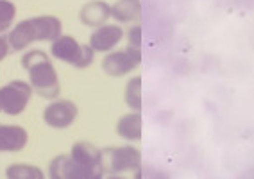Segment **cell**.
Listing matches in <instances>:
<instances>
[{
  "label": "cell",
  "instance_id": "6da1fadb",
  "mask_svg": "<svg viewBox=\"0 0 254 179\" xmlns=\"http://www.w3.org/2000/svg\"><path fill=\"white\" fill-rule=\"evenodd\" d=\"M63 34V23L54 14H43V16H32V18L22 20L13 25L7 32L11 51L23 52L27 51L32 43L47 42L52 43Z\"/></svg>",
  "mask_w": 254,
  "mask_h": 179
},
{
  "label": "cell",
  "instance_id": "7a4b0ae2",
  "mask_svg": "<svg viewBox=\"0 0 254 179\" xmlns=\"http://www.w3.org/2000/svg\"><path fill=\"white\" fill-rule=\"evenodd\" d=\"M50 56L58 61L72 64L75 68H88L95 60V51L90 45H81L73 36L61 34L50 43Z\"/></svg>",
  "mask_w": 254,
  "mask_h": 179
},
{
  "label": "cell",
  "instance_id": "3957f363",
  "mask_svg": "<svg viewBox=\"0 0 254 179\" xmlns=\"http://www.w3.org/2000/svg\"><path fill=\"white\" fill-rule=\"evenodd\" d=\"M27 74L29 84L32 86V92L36 95H40L41 99H47V101L58 99L59 92H61V84H59L58 70H56L50 58H45V60L31 64L27 68Z\"/></svg>",
  "mask_w": 254,
  "mask_h": 179
},
{
  "label": "cell",
  "instance_id": "277c9868",
  "mask_svg": "<svg viewBox=\"0 0 254 179\" xmlns=\"http://www.w3.org/2000/svg\"><path fill=\"white\" fill-rule=\"evenodd\" d=\"M32 86L29 81L14 79L0 88V113L9 117H18L27 110L32 99Z\"/></svg>",
  "mask_w": 254,
  "mask_h": 179
},
{
  "label": "cell",
  "instance_id": "5b68a950",
  "mask_svg": "<svg viewBox=\"0 0 254 179\" xmlns=\"http://www.w3.org/2000/svg\"><path fill=\"white\" fill-rule=\"evenodd\" d=\"M102 163L104 170L111 174H122V172H136L141 165V152L132 145H120V147H109L102 151Z\"/></svg>",
  "mask_w": 254,
  "mask_h": 179
},
{
  "label": "cell",
  "instance_id": "8992f818",
  "mask_svg": "<svg viewBox=\"0 0 254 179\" xmlns=\"http://www.w3.org/2000/svg\"><path fill=\"white\" fill-rule=\"evenodd\" d=\"M141 63V51L134 47H126L120 51L108 52L102 60V70L109 77H124L138 68Z\"/></svg>",
  "mask_w": 254,
  "mask_h": 179
},
{
  "label": "cell",
  "instance_id": "52a82bcc",
  "mask_svg": "<svg viewBox=\"0 0 254 179\" xmlns=\"http://www.w3.org/2000/svg\"><path fill=\"white\" fill-rule=\"evenodd\" d=\"M79 108L68 99H54L43 110V122L52 129H66L77 120Z\"/></svg>",
  "mask_w": 254,
  "mask_h": 179
},
{
  "label": "cell",
  "instance_id": "ba28073f",
  "mask_svg": "<svg viewBox=\"0 0 254 179\" xmlns=\"http://www.w3.org/2000/svg\"><path fill=\"white\" fill-rule=\"evenodd\" d=\"M124 38V29L118 23H104L100 27L93 29L90 36V47L97 52H113L115 47L122 42Z\"/></svg>",
  "mask_w": 254,
  "mask_h": 179
},
{
  "label": "cell",
  "instance_id": "9c48e42d",
  "mask_svg": "<svg viewBox=\"0 0 254 179\" xmlns=\"http://www.w3.org/2000/svg\"><path fill=\"white\" fill-rule=\"evenodd\" d=\"M29 143V133L23 125L0 124V154L22 152Z\"/></svg>",
  "mask_w": 254,
  "mask_h": 179
},
{
  "label": "cell",
  "instance_id": "30bf717a",
  "mask_svg": "<svg viewBox=\"0 0 254 179\" xmlns=\"http://www.w3.org/2000/svg\"><path fill=\"white\" fill-rule=\"evenodd\" d=\"M109 16H111V5L104 0H91L79 11V20L82 25L93 29L104 25L109 20Z\"/></svg>",
  "mask_w": 254,
  "mask_h": 179
},
{
  "label": "cell",
  "instance_id": "8fae6325",
  "mask_svg": "<svg viewBox=\"0 0 254 179\" xmlns=\"http://www.w3.org/2000/svg\"><path fill=\"white\" fill-rule=\"evenodd\" d=\"M117 133L120 138L127 142H138L143 136V119H141L140 111H132L127 115L120 117L117 122Z\"/></svg>",
  "mask_w": 254,
  "mask_h": 179
},
{
  "label": "cell",
  "instance_id": "7c38bea8",
  "mask_svg": "<svg viewBox=\"0 0 254 179\" xmlns=\"http://www.w3.org/2000/svg\"><path fill=\"white\" fill-rule=\"evenodd\" d=\"M104 167H88L73 161L68 154H64L63 178L64 179H104Z\"/></svg>",
  "mask_w": 254,
  "mask_h": 179
},
{
  "label": "cell",
  "instance_id": "4fadbf2b",
  "mask_svg": "<svg viewBox=\"0 0 254 179\" xmlns=\"http://www.w3.org/2000/svg\"><path fill=\"white\" fill-rule=\"evenodd\" d=\"M70 158L77 163L88 167H104L102 163V151L99 147H95L90 142H77L73 143V147L70 149Z\"/></svg>",
  "mask_w": 254,
  "mask_h": 179
},
{
  "label": "cell",
  "instance_id": "5bb4252c",
  "mask_svg": "<svg viewBox=\"0 0 254 179\" xmlns=\"http://www.w3.org/2000/svg\"><path fill=\"white\" fill-rule=\"evenodd\" d=\"M111 16L118 23H132L141 18V2L140 0H118L111 5Z\"/></svg>",
  "mask_w": 254,
  "mask_h": 179
},
{
  "label": "cell",
  "instance_id": "9a60e30c",
  "mask_svg": "<svg viewBox=\"0 0 254 179\" xmlns=\"http://www.w3.org/2000/svg\"><path fill=\"white\" fill-rule=\"evenodd\" d=\"M5 179H47V176L38 165L13 163L5 169Z\"/></svg>",
  "mask_w": 254,
  "mask_h": 179
},
{
  "label": "cell",
  "instance_id": "2e32d148",
  "mask_svg": "<svg viewBox=\"0 0 254 179\" xmlns=\"http://www.w3.org/2000/svg\"><path fill=\"white\" fill-rule=\"evenodd\" d=\"M126 104L131 108L132 111H141V77L134 75L127 81L126 84V93H124Z\"/></svg>",
  "mask_w": 254,
  "mask_h": 179
},
{
  "label": "cell",
  "instance_id": "e0dca14e",
  "mask_svg": "<svg viewBox=\"0 0 254 179\" xmlns=\"http://www.w3.org/2000/svg\"><path fill=\"white\" fill-rule=\"evenodd\" d=\"M16 18V5L13 0H0V34H7Z\"/></svg>",
  "mask_w": 254,
  "mask_h": 179
},
{
  "label": "cell",
  "instance_id": "ac0fdd59",
  "mask_svg": "<svg viewBox=\"0 0 254 179\" xmlns=\"http://www.w3.org/2000/svg\"><path fill=\"white\" fill-rule=\"evenodd\" d=\"M45 58H49V54H45L43 51H38V49H31V51H27L22 56L23 70H27L31 64L38 63V61H41V60H45Z\"/></svg>",
  "mask_w": 254,
  "mask_h": 179
},
{
  "label": "cell",
  "instance_id": "d6986e66",
  "mask_svg": "<svg viewBox=\"0 0 254 179\" xmlns=\"http://www.w3.org/2000/svg\"><path fill=\"white\" fill-rule=\"evenodd\" d=\"M63 161H64V154H59L54 160L49 163V179H64L63 178Z\"/></svg>",
  "mask_w": 254,
  "mask_h": 179
},
{
  "label": "cell",
  "instance_id": "ffe728a7",
  "mask_svg": "<svg viewBox=\"0 0 254 179\" xmlns=\"http://www.w3.org/2000/svg\"><path fill=\"white\" fill-rule=\"evenodd\" d=\"M127 42H129L131 47H134V49H140L141 47V25H132V27L127 31Z\"/></svg>",
  "mask_w": 254,
  "mask_h": 179
},
{
  "label": "cell",
  "instance_id": "44dd1931",
  "mask_svg": "<svg viewBox=\"0 0 254 179\" xmlns=\"http://www.w3.org/2000/svg\"><path fill=\"white\" fill-rule=\"evenodd\" d=\"M11 52V45L9 40H7V34H0V63L9 56Z\"/></svg>",
  "mask_w": 254,
  "mask_h": 179
},
{
  "label": "cell",
  "instance_id": "7402d4cb",
  "mask_svg": "<svg viewBox=\"0 0 254 179\" xmlns=\"http://www.w3.org/2000/svg\"><path fill=\"white\" fill-rule=\"evenodd\" d=\"M104 179H127V178H124V176H120V174H111V176H108V178H104Z\"/></svg>",
  "mask_w": 254,
  "mask_h": 179
}]
</instances>
